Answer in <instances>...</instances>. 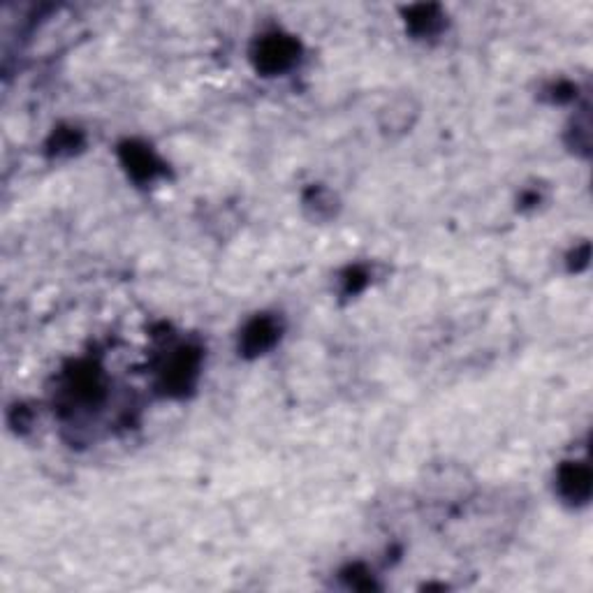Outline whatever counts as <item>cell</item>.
<instances>
[{
	"instance_id": "1",
	"label": "cell",
	"mask_w": 593,
	"mask_h": 593,
	"mask_svg": "<svg viewBox=\"0 0 593 593\" xmlns=\"http://www.w3.org/2000/svg\"><path fill=\"white\" fill-rule=\"evenodd\" d=\"M417 111H420V107H417L413 95H397L380 109V128L389 135L406 133V130L413 128Z\"/></svg>"
},
{
	"instance_id": "2",
	"label": "cell",
	"mask_w": 593,
	"mask_h": 593,
	"mask_svg": "<svg viewBox=\"0 0 593 593\" xmlns=\"http://www.w3.org/2000/svg\"><path fill=\"white\" fill-rule=\"evenodd\" d=\"M294 54H297V45H294L292 39L269 38L260 47V65L269 70V73L285 70L294 61Z\"/></svg>"
},
{
	"instance_id": "3",
	"label": "cell",
	"mask_w": 593,
	"mask_h": 593,
	"mask_svg": "<svg viewBox=\"0 0 593 593\" xmlns=\"http://www.w3.org/2000/svg\"><path fill=\"white\" fill-rule=\"evenodd\" d=\"M559 489L566 499L582 503V501L589 499V492H591V475L582 464L566 466L559 475Z\"/></svg>"
},
{
	"instance_id": "4",
	"label": "cell",
	"mask_w": 593,
	"mask_h": 593,
	"mask_svg": "<svg viewBox=\"0 0 593 593\" xmlns=\"http://www.w3.org/2000/svg\"><path fill=\"white\" fill-rule=\"evenodd\" d=\"M274 338H276L274 322L262 318V320H256L253 325H249V329H246L244 334V345L250 353H260V350H266L274 344Z\"/></svg>"
}]
</instances>
